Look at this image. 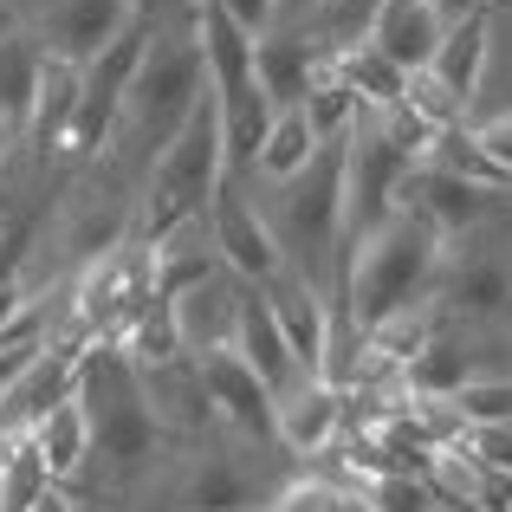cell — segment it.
Segmentation results:
<instances>
[{
    "label": "cell",
    "mask_w": 512,
    "mask_h": 512,
    "mask_svg": "<svg viewBox=\"0 0 512 512\" xmlns=\"http://www.w3.org/2000/svg\"><path fill=\"white\" fill-rule=\"evenodd\" d=\"M402 104H409L422 124H435L441 137H448V130H461V124H474V111H467V104L454 98V91L441 85L428 65H422V72H409V85H402Z\"/></svg>",
    "instance_id": "obj_24"
},
{
    "label": "cell",
    "mask_w": 512,
    "mask_h": 512,
    "mask_svg": "<svg viewBox=\"0 0 512 512\" xmlns=\"http://www.w3.org/2000/svg\"><path fill=\"white\" fill-rule=\"evenodd\" d=\"M39 78H46V39L33 26L0 39V117H7L13 137H26V117H33Z\"/></svg>",
    "instance_id": "obj_19"
},
{
    "label": "cell",
    "mask_w": 512,
    "mask_h": 512,
    "mask_svg": "<svg viewBox=\"0 0 512 512\" xmlns=\"http://www.w3.org/2000/svg\"><path fill=\"white\" fill-rule=\"evenodd\" d=\"M500 201L506 195H493V188H474V182H461V175H448V169H435V163H422L402 182V208H415L428 227H435L441 240H467V234H480V227L500 214Z\"/></svg>",
    "instance_id": "obj_6"
},
{
    "label": "cell",
    "mask_w": 512,
    "mask_h": 512,
    "mask_svg": "<svg viewBox=\"0 0 512 512\" xmlns=\"http://www.w3.org/2000/svg\"><path fill=\"white\" fill-rule=\"evenodd\" d=\"M33 448H39V461H46V474L59 480V487H78L85 467H91V415H85V402L78 396L59 402V409L33 428Z\"/></svg>",
    "instance_id": "obj_20"
},
{
    "label": "cell",
    "mask_w": 512,
    "mask_h": 512,
    "mask_svg": "<svg viewBox=\"0 0 512 512\" xmlns=\"http://www.w3.org/2000/svg\"><path fill=\"white\" fill-rule=\"evenodd\" d=\"M240 292H247V286H240V279L221 266L214 279H201V286H188L182 299H169V305H175V325H182L188 357L234 344V325H240Z\"/></svg>",
    "instance_id": "obj_12"
},
{
    "label": "cell",
    "mask_w": 512,
    "mask_h": 512,
    "mask_svg": "<svg viewBox=\"0 0 512 512\" xmlns=\"http://www.w3.org/2000/svg\"><path fill=\"white\" fill-rule=\"evenodd\" d=\"M227 182V137H221V98L214 85L201 91V104L188 111V124L175 130L163 150L150 156L137 188V240H169L175 227L208 221L214 188Z\"/></svg>",
    "instance_id": "obj_1"
},
{
    "label": "cell",
    "mask_w": 512,
    "mask_h": 512,
    "mask_svg": "<svg viewBox=\"0 0 512 512\" xmlns=\"http://www.w3.org/2000/svg\"><path fill=\"white\" fill-rule=\"evenodd\" d=\"M441 33H448V20H441L428 0H389V13L370 33V46L383 52V59H396L402 72H422V65H435Z\"/></svg>",
    "instance_id": "obj_16"
},
{
    "label": "cell",
    "mask_w": 512,
    "mask_h": 512,
    "mask_svg": "<svg viewBox=\"0 0 512 512\" xmlns=\"http://www.w3.org/2000/svg\"><path fill=\"white\" fill-rule=\"evenodd\" d=\"M357 493L370 500V512H441L428 474H370Z\"/></svg>",
    "instance_id": "obj_25"
},
{
    "label": "cell",
    "mask_w": 512,
    "mask_h": 512,
    "mask_svg": "<svg viewBox=\"0 0 512 512\" xmlns=\"http://www.w3.org/2000/svg\"><path fill=\"white\" fill-rule=\"evenodd\" d=\"M214 7H221L240 33H253V39H266L279 26V0H214Z\"/></svg>",
    "instance_id": "obj_27"
},
{
    "label": "cell",
    "mask_w": 512,
    "mask_h": 512,
    "mask_svg": "<svg viewBox=\"0 0 512 512\" xmlns=\"http://www.w3.org/2000/svg\"><path fill=\"white\" fill-rule=\"evenodd\" d=\"M201 383H208V402H214V422L221 435L234 441H253V448H279L273 441V422H279V396L253 376V363L240 357L234 344L221 350H201Z\"/></svg>",
    "instance_id": "obj_5"
},
{
    "label": "cell",
    "mask_w": 512,
    "mask_h": 512,
    "mask_svg": "<svg viewBox=\"0 0 512 512\" xmlns=\"http://www.w3.org/2000/svg\"><path fill=\"white\" fill-rule=\"evenodd\" d=\"M124 26H137V0H59V7L46 13V52H59V59L85 65L91 52H104Z\"/></svg>",
    "instance_id": "obj_9"
},
{
    "label": "cell",
    "mask_w": 512,
    "mask_h": 512,
    "mask_svg": "<svg viewBox=\"0 0 512 512\" xmlns=\"http://www.w3.org/2000/svg\"><path fill=\"white\" fill-rule=\"evenodd\" d=\"M221 98V91H214ZM266 130H273V98H266L260 85L234 91V98H221V137H227V175H247L253 156H260Z\"/></svg>",
    "instance_id": "obj_21"
},
{
    "label": "cell",
    "mask_w": 512,
    "mask_h": 512,
    "mask_svg": "<svg viewBox=\"0 0 512 512\" xmlns=\"http://www.w3.org/2000/svg\"><path fill=\"white\" fill-rule=\"evenodd\" d=\"M318 150H325V137H318L312 111H305V104H286V111H273V130H266L247 182H292L299 169H312Z\"/></svg>",
    "instance_id": "obj_18"
},
{
    "label": "cell",
    "mask_w": 512,
    "mask_h": 512,
    "mask_svg": "<svg viewBox=\"0 0 512 512\" xmlns=\"http://www.w3.org/2000/svg\"><path fill=\"white\" fill-rule=\"evenodd\" d=\"M487 59H493V13H474V20H454L448 33H441V52H435L428 72L474 111L480 85H487Z\"/></svg>",
    "instance_id": "obj_17"
},
{
    "label": "cell",
    "mask_w": 512,
    "mask_h": 512,
    "mask_svg": "<svg viewBox=\"0 0 512 512\" xmlns=\"http://www.w3.org/2000/svg\"><path fill=\"white\" fill-rule=\"evenodd\" d=\"M266 292V305H273V318H279V331H286V344H292V357H299V370L305 376H325V344H331V292L318 286V279H305V273H279L273 286H260Z\"/></svg>",
    "instance_id": "obj_7"
},
{
    "label": "cell",
    "mask_w": 512,
    "mask_h": 512,
    "mask_svg": "<svg viewBox=\"0 0 512 512\" xmlns=\"http://www.w3.org/2000/svg\"><path fill=\"white\" fill-rule=\"evenodd\" d=\"M85 350L91 338H78V331H59V338L39 344L26 357V370L7 383V396H0V435H33L59 402H72L78 376H85Z\"/></svg>",
    "instance_id": "obj_4"
},
{
    "label": "cell",
    "mask_w": 512,
    "mask_h": 512,
    "mask_svg": "<svg viewBox=\"0 0 512 512\" xmlns=\"http://www.w3.org/2000/svg\"><path fill=\"white\" fill-rule=\"evenodd\" d=\"M428 7H435L441 13V20H474V13H493V7H500V0H428Z\"/></svg>",
    "instance_id": "obj_28"
},
{
    "label": "cell",
    "mask_w": 512,
    "mask_h": 512,
    "mask_svg": "<svg viewBox=\"0 0 512 512\" xmlns=\"http://www.w3.org/2000/svg\"><path fill=\"white\" fill-rule=\"evenodd\" d=\"M344 435V389L325 383V376H305L279 396V422H273V441L292 454V461H318L331 441Z\"/></svg>",
    "instance_id": "obj_8"
},
{
    "label": "cell",
    "mask_w": 512,
    "mask_h": 512,
    "mask_svg": "<svg viewBox=\"0 0 512 512\" xmlns=\"http://www.w3.org/2000/svg\"><path fill=\"white\" fill-rule=\"evenodd\" d=\"M338 72H344V85L357 91L363 111H389V104H402V85H409V72H402L396 59H383L370 39L350 46V52H338Z\"/></svg>",
    "instance_id": "obj_22"
},
{
    "label": "cell",
    "mask_w": 512,
    "mask_h": 512,
    "mask_svg": "<svg viewBox=\"0 0 512 512\" xmlns=\"http://www.w3.org/2000/svg\"><path fill=\"white\" fill-rule=\"evenodd\" d=\"M72 124H78V65L46 52V78H39V98H33V117H26V137L20 150H33L39 163L72 150Z\"/></svg>",
    "instance_id": "obj_11"
},
{
    "label": "cell",
    "mask_w": 512,
    "mask_h": 512,
    "mask_svg": "<svg viewBox=\"0 0 512 512\" xmlns=\"http://www.w3.org/2000/svg\"><path fill=\"white\" fill-rule=\"evenodd\" d=\"M318 65H325V46H318L312 33H266L260 52H253V78H260V91L273 98V111L312 98Z\"/></svg>",
    "instance_id": "obj_13"
},
{
    "label": "cell",
    "mask_w": 512,
    "mask_h": 512,
    "mask_svg": "<svg viewBox=\"0 0 512 512\" xmlns=\"http://www.w3.org/2000/svg\"><path fill=\"white\" fill-rule=\"evenodd\" d=\"M467 376H480L474 344H467V325H441L435 338L402 363V389H409V396H461Z\"/></svg>",
    "instance_id": "obj_15"
},
{
    "label": "cell",
    "mask_w": 512,
    "mask_h": 512,
    "mask_svg": "<svg viewBox=\"0 0 512 512\" xmlns=\"http://www.w3.org/2000/svg\"><path fill=\"white\" fill-rule=\"evenodd\" d=\"M350 137V130H344ZM344 137H325V150L312 156V169H299L292 182H266L273 188V221L286 266L331 292V260L344 247Z\"/></svg>",
    "instance_id": "obj_2"
},
{
    "label": "cell",
    "mask_w": 512,
    "mask_h": 512,
    "mask_svg": "<svg viewBox=\"0 0 512 512\" xmlns=\"http://www.w3.org/2000/svg\"><path fill=\"white\" fill-rule=\"evenodd\" d=\"M454 409L467 415V428H487V422H512V370L506 376H467V389L454 396Z\"/></svg>",
    "instance_id": "obj_26"
},
{
    "label": "cell",
    "mask_w": 512,
    "mask_h": 512,
    "mask_svg": "<svg viewBox=\"0 0 512 512\" xmlns=\"http://www.w3.org/2000/svg\"><path fill=\"white\" fill-rule=\"evenodd\" d=\"M234 350L253 363V376H260V383L273 389V396H286L292 383H305L299 357H292V344H286V331H279V318H273V305H266V292H260V286H247V292H240Z\"/></svg>",
    "instance_id": "obj_10"
},
{
    "label": "cell",
    "mask_w": 512,
    "mask_h": 512,
    "mask_svg": "<svg viewBox=\"0 0 512 512\" xmlns=\"http://www.w3.org/2000/svg\"><path fill=\"white\" fill-rule=\"evenodd\" d=\"M195 46H201V65H208V85L221 91V98L260 85V78H253V52H260V39L240 33L214 0H195Z\"/></svg>",
    "instance_id": "obj_14"
},
{
    "label": "cell",
    "mask_w": 512,
    "mask_h": 512,
    "mask_svg": "<svg viewBox=\"0 0 512 512\" xmlns=\"http://www.w3.org/2000/svg\"><path fill=\"white\" fill-rule=\"evenodd\" d=\"M33 512H85V500H78L72 487H46V493L33 500Z\"/></svg>",
    "instance_id": "obj_29"
},
{
    "label": "cell",
    "mask_w": 512,
    "mask_h": 512,
    "mask_svg": "<svg viewBox=\"0 0 512 512\" xmlns=\"http://www.w3.org/2000/svg\"><path fill=\"white\" fill-rule=\"evenodd\" d=\"M435 169H448V175H461V182H474V188H493V195H512V169H500L487 150H480V137H474V124H461V130H448V137L435 143V156H428Z\"/></svg>",
    "instance_id": "obj_23"
},
{
    "label": "cell",
    "mask_w": 512,
    "mask_h": 512,
    "mask_svg": "<svg viewBox=\"0 0 512 512\" xmlns=\"http://www.w3.org/2000/svg\"><path fill=\"white\" fill-rule=\"evenodd\" d=\"M208 234H214V253L221 266L240 279V286H273L286 273V247H279L273 221L247 201V175H227L208 201Z\"/></svg>",
    "instance_id": "obj_3"
}]
</instances>
